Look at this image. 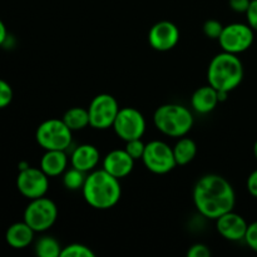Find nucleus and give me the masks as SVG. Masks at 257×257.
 Listing matches in <instances>:
<instances>
[{"instance_id":"f257e3e1","label":"nucleus","mask_w":257,"mask_h":257,"mask_svg":"<svg viewBox=\"0 0 257 257\" xmlns=\"http://www.w3.org/2000/svg\"><path fill=\"white\" fill-rule=\"evenodd\" d=\"M193 203L203 217L216 221L220 216L233 211L236 193L225 177L206 175L193 187Z\"/></svg>"},{"instance_id":"f03ea898","label":"nucleus","mask_w":257,"mask_h":257,"mask_svg":"<svg viewBox=\"0 0 257 257\" xmlns=\"http://www.w3.org/2000/svg\"><path fill=\"white\" fill-rule=\"evenodd\" d=\"M82 193L90 207L95 210H109L119 202L122 187L117 177L102 168L92 171L87 176Z\"/></svg>"},{"instance_id":"7ed1b4c3","label":"nucleus","mask_w":257,"mask_h":257,"mask_svg":"<svg viewBox=\"0 0 257 257\" xmlns=\"http://www.w3.org/2000/svg\"><path fill=\"white\" fill-rule=\"evenodd\" d=\"M243 79V65L236 54L222 52L215 55L207 70L208 84L216 90L228 92L236 89Z\"/></svg>"},{"instance_id":"20e7f679","label":"nucleus","mask_w":257,"mask_h":257,"mask_svg":"<svg viewBox=\"0 0 257 257\" xmlns=\"http://www.w3.org/2000/svg\"><path fill=\"white\" fill-rule=\"evenodd\" d=\"M156 128L168 137H185L193 127V115L187 107L182 104H163L153 114Z\"/></svg>"},{"instance_id":"39448f33","label":"nucleus","mask_w":257,"mask_h":257,"mask_svg":"<svg viewBox=\"0 0 257 257\" xmlns=\"http://www.w3.org/2000/svg\"><path fill=\"white\" fill-rule=\"evenodd\" d=\"M72 132L63 119L52 118L39 124L35 140L45 151H65L72 145Z\"/></svg>"},{"instance_id":"423d86ee","label":"nucleus","mask_w":257,"mask_h":257,"mask_svg":"<svg viewBox=\"0 0 257 257\" xmlns=\"http://www.w3.org/2000/svg\"><path fill=\"white\" fill-rule=\"evenodd\" d=\"M58 218V207L50 198L43 197L30 200L24 210L23 220L35 231L45 232L55 223Z\"/></svg>"},{"instance_id":"0eeeda50","label":"nucleus","mask_w":257,"mask_h":257,"mask_svg":"<svg viewBox=\"0 0 257 257\" xmlns=\"http://www.w3.org/2000/svg\"><path fill=\"white\" fill-rule=\"evenodd\" d=\"M119 105L113 95L102 93L95 95L90 102L88 112H89V125L94 130L104 131L113 127L115 117L119 112Z\"/></svg>"},{"instance_id":"6e6552de","label":"nucleus","mask_w":257,"mask_h":257,"mask_svg":"<svg viewBox=\"0 0 257 257\" xmlns=\"http://www.w3.org/2000/svg\"><path fill=\"white\" fill-rule=\"evenodd\" d=\"M142 162L148 171L156 175H166L177 166L173 148L162 141H152L146 145Z\"/></svg>"},{"instance_id":"1a4fd4ad","label":"nucleus","mask_w":257,"mask_h":257,"mask_svg":"<svg viewBox=\"0 0 257 257\" xmlns=\"http://www.w3.org/2000/svg\"><path fill=\"white\" fill-rule=\"evenodd\" d=\"M253 32L255 30L250 25L243 23H232L223 27L222 33L218 38L222 52L237 55L250 49L255 39Z\"/></svg>"},{"instance_id":"9d476101","label":"nucleus","mask_w":257,"mask_h":257,"mask_svg":"<svg viewBox=\"0 0 257 257\" xmlns=\"http://www.w3.org/2000/svg\"><path fill=\"white\" fill-rule=\"evenodd\" d=\"M115 135L124 142L142 138L146 132V119L142 113L132 107L120 108L113 123Z\"/></svg>"},{"instance_id":"9b49d317","label":"nucleus","mask_w":257,"mask_h":257,"mask_svg":"<svg viewBox=\"0 0 257 257\" xmlns=\"http://www.w3.org/2000/svg\"><path fill=\"white\" fill-rule=\"evenodd\" d=\"M18 191L28 200L43 197L49 190V177L42 171V168L28 167L19 171L17 177Z\"/></svg>"},{"instance_id":"f8f14e48","label":"nucleus","mask_w":257,"mask_h":257,"mask_svg":"<svg viewBox=\"0 0 257 257\" xmlns=\"http://www.w3.org/2000/svg\"><path fill=\"white\" fill-rule=\"evenodd\" d=\"M148 42L155 50L168 52L180 42V29L168 20H162L153 25L148 33Z\"/></svg>"},{"instance_id":"ddd939ff","label":"nucleus","mask_w":257,"mask_h":257,"mask_svg":"<svg viewBox=\"0 0 257 257\" xmlns=\"http://www.w3.org/2000/svg\"><path fill=\"white\" fill-rule=\"evenodd\" d=\"M247 227L248 223L246 222L245 218L233 211L220 216L216 220V228H217L218 233L225 240L232 241V242L245 240Z\"/></svg>"},{"instance_id":"4468645a","label":"nucleus","mask_w":257,"mask_h":257,"mask_svg":"<svg viewBox=\"0 0 257 257\" xmlns=\"http://www.w3.org/2000/svg\"><path fill=\"white\" fill-rule=\"evenodd\" d=\"M135 167V160L125 150H113L103 160V170L107 171L118 180L130 175Z\"/></svg>"},{"instance_id":"2eb2a0df","label":"nucleus","mask_w":257,"mask_h":257,"mask_svg":"<svg viewBox=\"0 0 257 257\" xmlns=\"http://www.w3.org/2000/svg\"><path fill=\"white\" fill-rule=\"evenodd\" d=\"M100 153L98 148L93 145H80L73 151L70 163L72 167L83 172H92L99 163Z\"/></svg>"},{"instance_id":"dca6fc26","label":"nucleus","mask_w":257,"mask_h":257,"mask_svg":"<svg viewBox=\"0 0 257 257\" xmlns=\"http://www.w3.org/2000/svg\"><path fill=\"white\" fill-rule=\"evenodd\" d=\"M35 231L25 222H15L8 227L5 232V240L10 247L15 250H22V248L28 247L34 240Z\"/></svg>"},{"instance_id":"f3484780","label":"nucleus","mask_w":257,"mask_h":257,"mask_svg":"<svg viewBox=\"0 0 257 257\" xmlns=\"http://www.w3.org/2000/svg\"><path fill=\"white\" fill-rule=\"evenodd\" d=\"M218 103V92L210 84L196 89L191 97V105L193 110L200 114L211 113L217 107Z\"/></svg>"},{"instance_id":"a211bd4d","label":"nucleus","mask_w":257,"mask_h":257,"mask_svg":"<svg viewBox=\"0 0 257 257\" xmlns=\"http://www.w3.org/2000/svg\"><path fill=\"white\" fill-rule=\"evenodd\" d=\"M68 157L65 151H45L40 160V168L48 177H57L67 170Z\"/></svg>"},{"instance_id":"6ab92c4d","label":"nucleus","mask_w":257,"mask_h":257,"mask_svg":"<svg viewBox=\"0 0 257 257\" xmlns=\"http://www.w3.org/2000/svg\"><path fill=\"white\" fill-rule=\"evenodd\" d=\"M173 155H175L177 166L188 165L195 160L196 155H197V145L191 138L181 137L173 147Z\"/></svg>"},{"instance_id":"aec40b11","label":"nucleus","mask_w":257,"mask_h":257,"mask_svg":"<svg viewBox=\"0 0 257 257\" xmlns=\"http://www.w3.org/2000/svg\"><path fill=\"white\" fill-rule=\"evenodd\" d=\"M63 122L72 131H82L89 125V112L82 107H73L63 115Z\"/></svg>"},{"instance_id":"412c9836","label":"nucleus","mask_w":257,"mask_h":257,"mask_svg":"<svg viewBox=\"0 0 257 257\" xmlns=\"http://www.w3.org/2000/svg\"><path fill=\"white\" fill-rule=\"evenodd\" d=\"M62 248L59 241L52 236H43L34 246L35 253L39 257H59Z\"/></svg>"},{"instance_id":"4be33fe9","label":"nucleus","mask_w":257,"mask_h":257,"mask_svg":"<svg viewBox=\"0 0 257 257\" xmlns=\"http://www.w3.org/2000/svg\"><path fill=\"white\" fill-rule=\"evenodd\" d=\"M85 178H87L85 172L72 167L69 171H67V172L64 173V176H63V185H64V187L69 191L82 190L83 186H84Z\"/></svg>"},{"instance_id":"5701e85b","label":"nucleus","mask_w":257,"mask_h":257,"mask_svg":"<svg viewBox=\"0 0 257 257\" xmlns=\"http://www.w3.org/2000/svg\"><path fill=\"white\" fill-rule=\"evenodd\" d=\"M60 257H94V252L82 243H70L62 248Z\"/></svg>"},{"instance_id":"b1692460","label":"nucleus","mask_w":257,"mask_h":257,"mask_svg":"<svg viewBox=\"0 0 257 257\" xmlns=\"http://www.w3.org/2000/svg\"><path fill=\"white\" fill-rule=\"evenodd\" d=\"M145 148H146V145L142 142L141 138H138V140H132L125 142L124 150L127 151V153L133 158V160L137 161V160H142L143 153H145Z\"/></svg>"},{"instance_id":"393cba45","label":"nucleus","mask_w":257,"mask_h":257,"mask_svg":"<svg viewBox=\"0 0 257 257\" xmlns=\"http://www.w3.org/2000/svg\"><path fill=\"white\" fill-rule=\"evenodd\" d=\"M222 30H223V25L221 24L218 20L210 19L203 24V33H205L206 37L210 38V39L218 40Z\"/></svg>"},{"instance_id":"a878e982","label":"nucleus","mask_w":257,"mask_h":257,"mask_svg":"<svg viewBox=\"0 0 257 257\" xmlns=\"http://www.w3.org/2000/svg\"><path fill=\"white\" fill-rule=\"evenodd\" d=\"M13 97H14V93L9 83L5 82L4 79H0V109L7 108L12 103Z\"/></svg>"},{"instance_id":"bb28decb","label":"nucleus","mask_w":257,"mask_h":257,"mask_svg":"<svg viewBox=\"0 0 257 257\" xmlns=\"http://www.w3.org/2000/svg\"><path fill=\"white\" fill-rule=\"evenodd\" d=\"M245 241L251 250L257 252V221L248 225L247 232H246L245 236Z\"/></svg>"},{"instance_id":"cd10ccee","label":"nucleus","mask_w":257,"mask_h":257,"mask_svg":"<svg viewBox=\"0 0 257 257\" xmlns=\"http://www.w3.org/2000/svg\"><path fill=\"white\" fill-rule=\"evenodd\" d=\"M188 257H210L211 251L203 243H196V245L191 246L190 250L187 251Z\"/></svg>"},{"instance_id":"c85d7f7f","label":"nucleus","mask_w":257,"mask_h":257,"mask_svg":"<svg viewBox=\"0 0 257 257\" xmlns=\"http://www.w3.org/2000/svg\"><path fill=\"white\" fill-rule=\"evenodd\" d=\"M246 18H247V24L257 32V0H251V4L246 12Z\"/></svg>"},{"instance_id":"c756f323","label":"nucleus","mask_w":257,"mask_h":257,"mask_svg":"<svg viewBox=\"0 0 257 257\" xmlns=\"http://www.w3.org/2000/svg\"><path fill=\"white\" fill-rule=\"evenodd\" d=\"M230 8L236 13H245L247 12L248 7L251 4V0H230L228 2Z\"/></svg>"},{"instance_id":"7c9ffc66","label":"nucleus","mask_w":257,"mask_h":257,"mask_svg":"<svg viewBox=\"0 0 257 257\" xmlns=\"http://www.w3.org/2000/svg\"><path fill=\"white\" fill-rule=\"evenodd\" d=\"M246 187H247V191L250 192V195L252 197L257 198V170L253 171L247 178V182H246Z\"/></svg>"},{"instance_id":"2f4dec72","label":"nucleus","mask_w":257,"mask_h":257,"mask_svg":"<svg viewBox=\"0 0 257 257\" xmlns=\"http://www.w3.org/2000/svg\"><path fill=\"white\" fill-rule=\"evenodd\" d=\"M7 37H8L7 27H5V24L3 23V20L0 19V45L4 44L5 40H7Z\"/></svg>"},{"instance_id":"473e14b6","label":"nucleus","mask_w":257,"mask_h":257,"mask_svg":"<svg viewBox=\"0 0 257 257\" xmlns=\"http://www.w3.org/2000/svg\"><path fill=\"white\" fill-rule=\"evenodd\" d=\"M253 155H255V158L257 160V141L255 142V145H253Z\"/></svg>"}]
</instances>
